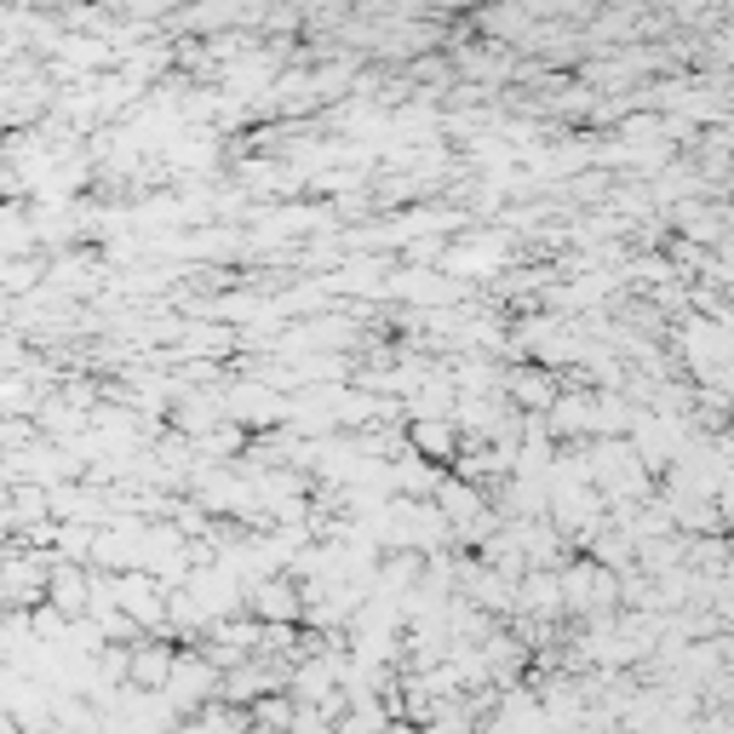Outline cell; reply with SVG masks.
I'll list each match as a JSON object with an SVG mask.
<instances>
[{"label":"cell","mask_w":734,"mask_h":734,"mask_svg":"<svg viewBox=\"0 0 734 734\" xmlns=\"http://www.w3.org/2000/svg\"><path fill=\"white\" fill-rule=\"evenodd\" d=\"M562 591L574 597V609H609L614 603V574L597 569V562H580V569L562 580Z\"/></svg>","instance_id":"6da1fadb"},{"label":"cell","mask_w":734,"mask_h":734,"mask_svg":"<svg viewBox=\"0 0 734 734\" xmlns=\"http://www.w3.org/2000/svg\"><path fill=\"white\" fill-rule=\"evenodd\" d=\"M253 609L264 620H293L298 614V591L287 580H264V585H253Z\"/></svg>","instance_id":"7a4b0ae2"},{"label":"cell","mask_w":734,"mask_h":734,"mask_svg":"<svg viewBox=\"0 0 734 734\" xmlns=\"http://www.w3.org/2000/svg\"><path fill=\"white\" fill-rule=\"evenodd\" d=\"M47 585H52V603H58L63 614H81V609H86V597H92V580L75 574V569H52Z\"/></svg>","instance_id":"3957f363"},{"label":"cell","mask_w":734,"mask_h":734,"mask_svg":"<svg viewBox=\"0 0 734 734\" xmlns=\"http://www.w3.org/2000/svg\"><path fill=\"white\" fill-rule=\"evenodd\" d=\"M230 414H242V419H282L287 408H282V396H264V390H236V396H230V402H224Z\"/></svg>","instance_id":"277c9868"},{"label":"cell","mask_w":734,"mask_h":734,"mask_svg":"<svg viewBox=\"0 0 734 734\" xmlns=\"http://www.w3.org/2000/svg\"><path fill=\"white\" fill-rule=\"evenodd\" d=\"M414 448L430 453V459H448V453H459V437H453L448 425H437V419H419L414 425Z\"/></svg>","instance_id":"5b68a950"}]
</instances>
